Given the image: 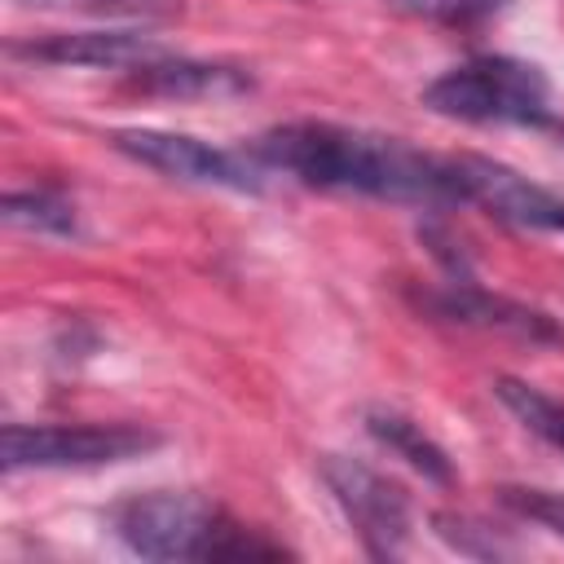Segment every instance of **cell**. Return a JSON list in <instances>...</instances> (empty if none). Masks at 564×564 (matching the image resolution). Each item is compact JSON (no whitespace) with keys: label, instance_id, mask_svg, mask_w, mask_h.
I'll list each match as a JSON object with an SVG mask.
<instances>
[{"label":"cell","instance_id":"12","mask_svg":"<svg viewBox=\"0 0 564 564\" xmlns=\"http://www.w3.org/2000/svg\"><path fill=\"white\" fill-rule=\"evenodd\" d=\"M432 529L445 546H454L458 555H471V560H502V555H516V542L485 524L480 516H467V511H436L432 516Z\"/></svg>","mask_w":564,"mask_h":564},{"label":"cell","instance_id":"2","mask_svg":"<svg viewBox=\"0 0 564 564\" xmlns=\"http://www.w3.org/2000/svg\"><path fill=\"white\" fill-rule=\"evenodd\" d=\"M119 542L141 560H282V542L238 524L225 507L194 489L132 494L115 507Z\"/></svg>","mask_w":564,"mask_h":564},{"label":"cell","instance_id":"4","mask_svg":"<svg viewBox=\"0 0 564 564\" xmlns=\"http://www.w3.org/2000/svg\"><path fill=\"white\" fill-rule=\"evenodd\" d=\"M159 449V432L137 423H9L0 436L4 471L22 467H110Z\"/></svg>","mask_w":564,"mask_h":564},{"label":"cell","instance_id":"5","mask_svg":"<svg viewBox=\"0 0 564 564\" xmlns=\"http://www.w3.org/2000/svg\"><path fill=\"white\" fill-rule=\"evenodd\" d=\"M322 485L330 489V498L339 502V511L348 516V524L357 529L366 555L375 560H397L410 542V498L397 480H388L383 471H375L361 458L348 454H322L317 458Z\"/></svg>","mask_w":564,"mask_h":564},{"label":"cell","instance_id":"9","mask_svg":"<svg viewBox=\"0 0 564 564\" xmlns=\"http://www.w3.org/2000/svg\"><path fill=\"white\" fill-rule=\"evenodd\" d=\"M128 93L163 97V101H216V97H242L251 88V75L225 62H194V57H150L123 75Z\"/></svg>","mask_w":564,"mask_h":564},{"label":"cell","instance_id":"8","mask_svg":"<svg viewBox=\"0 0 564 564\" xmlns=\"http://www.w3.org/2000/svg\"><path fill=\"white\" fill-rule=\"evenodd\" d=\"M163 48L141 31H57L40 40H9V57L40 66H93V70H132Z\"/></svg>","mask_w":564,"mask_h":564},{"label":"cell","instance_id":"14","mask_svg":"<svg viewBox=\"0 0 564 564\" xmlns=\"http://www.w3.org/2000/svg\"><path fill=\"white\" fill-rule=\"evenodd\" d=\"M498 502H502L511 516L533 520V524H542L546 533L564 538V494H555V489H533V485H502V489H498Z\"/></svg>","mask_w":564,"mask_h":564},{"label":"cell","instance_id":"6","mask_svg":"<svg viewBox=\"0 0 564 564\" xmlns=\"http://www.w3.org/2000/svg\"><path fill=\"white\" fill-rule=\"evenodd\" d=\"M110 145L119 154H128L132 163L163 172L172 181H189V185H220V189H238V194H256L264 181V163L256 154H238V150H220L207 145L198 137L185 132H163V128H119L110 132Z\"/></svg>","mask_w":564,"mask_h":564},{"label":"cell","instance_id":"10","mask_svg":"<svg viewBox=\"0 0 564 564\" xmlns=\"http://www.w3.org/2000/svg\"><path fill=\"white\" fill-rule=\"evenodd\" d=\"M366 432L388 449V454H397L401 463H410L423 480H432V485H454V463H449V454L423 432V423H414L410 414H401V410H392V405H370L366 410Z\"/></svg>","mask_w":564,"mask_h":564},{"label":"cell","instance_id":"16","mask_svg":"<svg viewBox=\"0 0 564 564\" xmlns=\"http://www.w3.org/2000/svg\"><path fill=\"white\" fill-rule=\"evenodd\" d=\"M93 13H132V18H167L181 9V0H75Z\"/></svg>","mask_w":564,"mask_h":564},{"label":"cell","instance_id":"3","mask_svg":"<svg viewBox=\"0 0 564 564\" xmlns=\"http://www.w3.org/2000/svg\"><path fill=\"white\" fill-rule=\"evenodd\" d=\"M423 106L467 123H533L551 119V84L520 57H471L423 88Z\"/></svg>","mask_w":564,"mask_h":564},{"label":"cell","instance_id":"1","mask_svg":"<svg viewBox=\"0 0 564 564\" xmlns=\"http://www.w3.org/2000/svg\"><path fill=\"white\" fill-rule=\"evenodd\" d=\"M251 154L264 167H282L313 189L370 194L388 203L414 207H449L458 203L449 163L405 145L401 137H379L326 119H295L260 132Z\"/></svg>","mask_w":564,"mask_h":564},{"label":"cell","instance_id":"11","mask_svg":"<svg viewBox=\"0 0 564 564\" xmlns=\"http://www.w3.org/2000/svg\"><path fill=\"white\" fill-rule=\"evenodd\" d=\"M494 397H498L533 436H542L551 449L564 454V401L546 397L542 388H533V383H524V379H516V375H498V379H494Z\"/></svg>","mask_w":564,"mask_h":564},{"label":"cell","instance_id":"13","mask_svg":"<svg viewBox=\"0 0 564 564\" xmlns=\"http://www.w3.org/2000/svg\"><path fill=\"white\" fill-rule=\"evenodd\" d=\"M4 220L35 234H75V207L57 189H13L4 194Z\"/></svg>","mask_w":564,"mask_h":564},{"label":"cell","instance_id":"7","mask_svg":"<svg viewBox=\"0 0 564 564\" xmlns=\"http://www.w3.org/2000/svg\"><path fill=\"white\" fill-rule=\"evenodd\" d=\"M414 304L441 322H458V326H480V330H498V335H516L529 344H560L564 330L542 313L529 308L520 300L494 295L485 286H476L471 278H449L445 286H423L414 291Z\"/></svg>","mask_w":564,"mask_h":564},{"label":"cell","instance_id":"15","mask_svg":"<svg viewBox=\"0 0 564 564\" xmlns=\"http://www.w3.org/2000/svg\"><path fill=\"white\" fill-rule=\"evenodd\" d=\"M383 4L405 13V18L449 22V26H471V22H485L502 9V0H383Z\"/></svg>","mask_w":564,"mask_h":564},{"label":"cell","instance_id":"17","mask_svg":"<svg viewBox=\"0 0 564 564\" xmlns=\"http://www.w3.org/2000/svg\"><path fill=\"white\" fill-rule=\"evenodd\" d=\"M560 137H564V128H560Z\"/></svg>","mask_w":564,"mask_h":564}]
</instances>
